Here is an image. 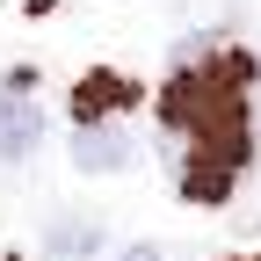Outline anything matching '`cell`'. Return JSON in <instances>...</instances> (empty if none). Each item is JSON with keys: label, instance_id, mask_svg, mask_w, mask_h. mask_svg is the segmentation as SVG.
I'll return each mask as SVG.
<instances>
[{"label": "cell", "instance_id": "277c9868", "mask_svg": "<svg viewBox=\"0 0 261 261\" xmlns=\"http://www.w3.org/2000/svg\"><path fill=\"white\" fill-rule=\"evenodd\" d=\"M102 254V225L94 218H51L44 225V261H94Z\"/></svg>", "mask_w": 261, "mask_h": 261}, {"label": "cell", "instance_id": "5b68a950", "mask_svg": "<svg viewBox=\"0 0 261 261\" xmlns=\"http://www.w3.org/2000/svg\"><path fill=\"white\" fill-rule=\"evenodd\" d=\"M109 109H130V80H116V73H87L80 94H73V123L87 130V123H102Z\"/></svg>", "mask_w": 261, "mask_h": 261}, {"label": "cell", "instance_id": "8992f818", "mask_svg": "<svg viewBox=\"0 0 261 261\" xmlns=\"http://www.w3.org/2000/svg\"><path fill=\"white\" fill-rule=\"evenodd\" d=\"M123 261H160V247H130V254H123Z\"/></svg>", "mask_w": 261, "mask_h": 261}, {"label": "cell", "instance_id": "7a4b0ae2", "mask_svg": "<svg viewBox=\"0 0 261 261\" xmlns=\"http://www.w3.org/2000/svg\"><path fill=\"white\" fill-rule=\"evenodd\" d=\"M37 138H44V109L29 102V94H15V87H0V160H29L37 152Z\"/></svg>", "mask_w": 261, "mask_h": 261}, {"label": "cell", "instance_id": "6da1fadb", "mask_svg": "<svg viewBox=\"0 0 261 261\" xmlns=\"http://www.w3.org/2000/svg\"><path fill=\"white\" fill-rule=\"evenodd\" d=\"M254 58L247 51H225L211 44L203 58H189L181 73L167 80V94H160V116H167V130L189 145L181 152V189L196 196V203H225V189H232V174L247 167V130H254Z\"/></svg>", "mask_w": 261, "mask_h": 261}, {"label": "cell", "instance_id": "3957f363", "mask_svg": "<svg viewBox=\"0 0 261 261\" xmlns=\"http://www.w3.org/2000/svg\"><path fill=\"white\" fill-rule=\"evenodd\" d=\"M73 167H80V174H116V167H130L123 123H87V130H73Z\"/></svg>", "mask_w": 261, "mask_h": 261}]
</instances>
